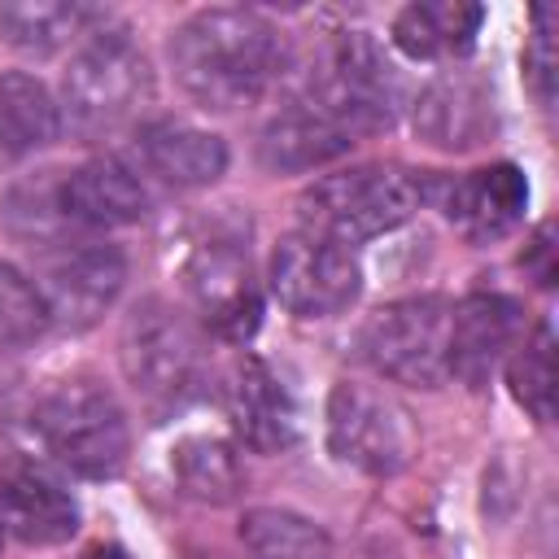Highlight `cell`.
Listing matches in <instances>:
<instances>
[{
    "mask_svg": "<svg viewBox=\"0 0 559 559\" xmlns=\"http://www.w3.org/2000/svg\"><path fill=\"white\" fill-rule=\"evenodd\" d=\"M288 44L253 9H201L170 39V66L183 92L214 114L245 109L284 74Z\"/></svg>",
    "mask_w": 559,
    "mask_h": 559,
    "instance_id": "6da1fadb",
    "label": "cell"
},
{
    "mask_svg": "<svg viewBox=\"0 0 559 559\" xmlns=\"http://www.w3.org/2000/svg\"><path fill=\"white\" fill-rule=\"evenodd\" d=\"M419 205V183L402 166H354L319 179L301 192V231L328 236L336 245H362L393 231Z\"/></svg>",
    "mask_w": 559,
    "mask_h": 559,
    "instance_id": "7a4b0ae2",
    "label": "cell"
},
{
    "mask_svg": "<svg viewBox=\"0 0 559 559\" xmlns=\"http://www.w3.org/2000/svg\"><path fill=\"white\" fill-rule=\"evenodd\" d=\"M35 432L44 450L70 467L74 476L100 480L127 463L131 428L118 397L96 380H66L57 384L35 415Z\"/></svg>",
    "mask_w": 559,
    "mask_h": 559,
    "instance_id": "3957f363",
    "label": "cell"
},
{
    "mask_svg": "<svg viewBox=\"0 0 559 559\" xmlns=\"http://www.w3.org/2000/svg\"><path fill=\"white\" fill-rule=\"evenodd\" d=\"M148 87L153 70L140 44L127 31H96L61 79V118L83 135L114 131L148 100Z\"/></svg>",
    "mask_w": 559,
    "mask_h": 559,
    "instance_id": "277c9868",
    "label": "cell"
},
{
    "mask_svg": "<svg viewBox=\"0 0 559 559\" xmlns=\"http://www.w3.org/2000/svg\"><path fill=\"white\" fill-rule=\"evenodd\" d=\"M328 445L354 472L397 476L415 459L419 432L411 411L393 393L341 380L328 397Z\"/></svg>",
    "mask_w": 559,
    "mask_h": 559,
    "instance_id": "5b68a950",
    "label": "cell"
},
{
    "mask_svg": "<svg viewBox=\"0 0 559 559\" xmlns=\"http://www.w3.org/2000/svg\"><path fill=\"white\" fill-rule=\"evenodd\" d=\"M450 310L432 293L376 310L362 328V358L397 384L437 389L450 376Z\"/></svg>",
    "mask_w": 559,
    "mask_h": 559,
    "instance_id": "8992f818",
    "label": "cell"
},
{
    "mask_svg": "<svg viewBox=\"0 0 559 559\" xmlns=\"http://www.w3.org/2000/svg\"><path fill=\"white\" fill-rule=\"evenodd\" d=\"M362 288L358 258L314 231H293L271 253V293L297 319L341 314Z\"/></svg>",
    "mask_w": 559,
    "mask_h": 559,
    "instance_id": "52a82bcc",
    "label": "cell"
},
{
    "mask_svg": "<svg viewBox=\"0 0 559 559\" xmlns=\"http://www.w3.org/2000/svg\"><path fill=\"white\" fill-rule=\"evenodd\" d=\"M122 367L153 402H179L201 380V349L192 328L166 301H144L122 328Z\"/></svg>",
    "mask_w": 559,
    "mask_h": 559,
    "instance_id": "ba28073f",
    "label": "cell"
},
{
    "mask_svg": "<svg viewBox=\"0 0 559 559\" xmlns=\"http://www.w3.org/2000/svg\"><path fill=\"white\" fill-rule=\"evenodd\" d=\"M188 293L210 332L223 341H245L258 332L262 297L249 266V253L236 240H205L188 262Z\"/></svg>",
    "mask_w": 559,
    "mask_h": 559,
    "instance_id": "9c48e42d",
    "label": "cell"
},
{
    "mask_svg": "<svg viewBox=\"0 0 559 559\" xmlns=\"http://www.w3.org/2000/svg\"><path fill=\"white\" fill-rule=\"evenodd\" d=\"M44 297L52 310V323L66 328H92L127 280V258L114 245H79L48 262Z\"/></svg>",
    "mask_w": 559,
    "mask_h": 559,
    "instance_id": "30bf717a",
    "label": "cell"
},
{
    "mask_svg": "<svg viewBox=\"0 0 559 559\" xmlns=\"http://www.w3.org/2000/svg\"><path fill=\"white\" fill-rule=\"evenodd\" d=\"M57 214L79 227H122L148 214V192L127 162L92 157L57 183Z\"/></svg>",
    "mask_w": 559,
    "mask_h": 559,
    "instance_id": "8fae6325",
    "label": "cell"
},
{
    "mask_svg": "<svg viewBox=\"0 0 559 559\" xmlns=\"http://www.w3.org/2000/svg\"><path fill=\"white\" fill-rule=\"evenodd\" d=\"M445 218L467 236V240H502L507 231L520 227L528 210V179L520 166L498 162L480 166L472 175H459L445 188Z\"/></svg>",
    "mask_w": 559,
    "mask_h": 559,
    "instance_id": "7c38bea8",
    "label": "cell"
},
{
    "mask_svg": "<svg viewBox=\"0 0 559 559\" xmlns=\"http://www.w3.org/2000/svg\"><path fill=\"white\" fill-rule=\"evenodd\" d=\"M0 524L31 546H57L74 537L79 507L70 489L35 463H9L0 472Z\"/></svg>",
    "mask_w": 559,
    "mask_h": 559,
    "instance_id": "4fadbf2b",
    "label": "cell"
},
{
    "mask_svg": "<svg viewBox=\"0 0 559 559\" xmlns=\"http://www.w3.org/2000/svg\"><path fill=\"white\" fill-rule=\"evenodd\" d=\"M520 332V306L498 293H472L450 310V376L480 389Z\"/></svg>",
    "mask_w": 559,
    "mask_h": 559,
    "instance_id": "5bb4252c",
    "label": "cell"
},
{
    "mask_svg": "<svg viewBox=\"0 0 559 559\" xmlns=\"http://www.w3.org/2000/svg\"><path fill=\"white\" fill-rule=\"evenodd\" d=\"M227 415L245 445L275 454L297 437V411L288 389L262 358H240L227 380Z\"/></svg>",
    "mask_w": 559,
    "mask_h": 559,
    "instance_id": "9a60e30c",
    "label": "cell"
},
{
    "mask_svg": "<svg viewBox=\"0 0 559 559\" xmlns=\"http://www.w3.org/2000/svg\"><path fill=\"white\" fill-rule=\"evenodd\" d=\"M354 144V135L328 118L310 96L301 100H288L266 127H262V140H258V157L266 170H314L332 157H341L345 148Z\"/></svg>",
    "mask_w": 559,
    "mask_h": 559,
    "instance_id": "2e32d148",
    "label": "cell"
},
{
    "mask_svg": "<svg viewBox=\"0 0 559 559\" xmlns=\"http://www.w3.org/2000/svg\"><path fill=\"white\" fill-rule=\"evenodd\" d=\"M135 148H140L144 170L170 188H205L227 170V144L214 131H201L175 118L140 127Z\"/></svg>",
    "mask_w": 559,
    "mask_h": 559,
    "instance_id": "e0dca14e",
    "label": "cell"
},
{
    "mask_svg": "<svg viewBox=\"0 0 559 559\" xmlns=\"http://www.w3.org/2000/svg\"><path fill=\"white\" fill-rule=\"evenodd\" d=\"M480 17H485L480 4H459V0L406 4L393 17V48L411 61H437V57L467 52L480 31Z\"/></svg>",
    "mask_w": 559,
    "mask_h": 559,
    "instance_id": "ac0fdd59",
    "label": "cell"
},
{
    "mask_svg": "<svg viewBox=\"0 0 559 559\" xmlns=\"http://www.w3.org/2000/svg\"><path fill=\"white\" fill-rule=\"evenodd\" d=\"M61 131V105L35 74H0V162L31 157Z\"/></svg>",
    "mask_w": 559,
    "mask_h": 559,
    "instance_id": "d6986e66",
    "label": "cell"
},
{
    "mask_svg": "<svg viewBox=\"0 0 559 559\" xmlns=\"http://www.w3.org/2000/svg\"><path fill=\"white\" fill-rule=\"evenodd\" d=\"M100 13L87 4H66V0H13L0 4V39L17 52L48 57L74 35H83Z\"/></svg>",
    "mask_w": 559,
    "mask_h": 559,
    "instance_id": "ffe728a7",
    "label": "cell"
},
{
    "mask_svg": "<svg viewBox=\"0 0 559 559\" xmlns=\"http://www.w3.org/2000/svg\"><path fill=\"white\" fill-rule=\"evenodd\" d=\"M485 122H489V100L467 79H441L415 105V127L437 148H467V144H476Z\"/></svg>",
    "mask_w": 559,
    "mask_h": 559,
    "instance_id": "44dd1931",
    "label": "cell"
},
{
    "mask_svg": "<svg viewBox=\"0 0 559 559\" xmlns=\"http://www.w3.org/2000/svg\"><path fill=\"white\" fill-rule=\"evenodd\" d=\"M170 472L179 480V489L197 502H231L245 489V467L236 459V450L218 437H188L175 445L170 454Z\"/></svg>",
    "mask_w": 559,
    "mask_h": 559,
    "instance_id": "7402d4cb",
    "label": "cell"
},
{
    "mask_svg": "<svg viewBox=\"0 0 559 559\" xmlns=\"http://www.w3.org/2000/svg\"><path fill=\"white\" fill-rule=\"evenodd\" d=\"M240 542L249 559H332L328 533L314 520L280 507L249 511L240 524Z\"/></svg>",
    "mask_w": 559,
    "mask_h": 559,
    "instance_id": "603a6c76",
    "label": "cell"
},
{
    "mask_svg": "<svg viewBox=\"0 0 559 559\" xmlns=\"http://www.w3.org/2000/svg\"><path fill=\"white\" fill-rule=\"evenodd\" d=\"M507 384H511V397L537 424H550L555 415V328L550 323H537V332L520 345V354L507 367Z\"/></svg>",
    "mask_w": 559,
    "mask_h": 559,
    "instance_id": "cb8c5ba5",
    "label": "cell"
},
{
    "mask_svg": "<svg viewBox=\"0 0 559 559\" xmlns=\"http://www.w3.org/2000/svg\"><path fill=\"white\" fill-rule=\"evenodd\" d=\"M52 328L48 297L17 266L0 262V349H26Z\"/></svg>",
    "mask_w": 559,
    "mask_h": 559,
    "instance_id": "d4e9b609",
    "label": "cell"
},
{
    "mask_svg": "<svg viewBox=\"0 0 559 559\" xmlns=\"http://www.w3.org/2000/svg\"><path fill=\"white\" fill-rule=\"evenodd\" d=\"M537 31L528 39V52H524V70L537 87L542 100H550V79H555V52H550V9H537Z\"/></svg>",
    "mask_w": 559,
    "mask_h": 559,
    "instance_id": "484cf974",
    "label": "cell"
},
{
    "mask_svg": "<svg viewBox=\"0 0 559 559\" xmlns=\"http://www.w3.org/2000/svg\"><path fill=\"white\" fill-rule=\"evenodd\" d=\"M550 231H555V227H550V223H542V227H537V236H533V245L524 249V266L533 271V280H537L542 288H550V284H555V262H550V258H555V245H550Z\"/></svg>",
    "mask_w": 559,
    "mask_h": 559,
    "instance_id": "4316f807",
    "label": "cell"
},
{
    "mask_svg": "<svg viewBox=\"0 0 559 559\" xmlns=\"http://www.w3.org/2000/svg\"><path fill=\"white\" fill-rule=\"evenodd\" d=\"M83 559H131V555H127L122 546H105V542H100V546H92Z\"/></svg>",
    "mask_w": 559,
    "mask_h": 559,
    "instance_id": "83f0119b",
    "label": "cell"
},
{
    "mask_svg": "<svg viewBox=\"0 0 559 559\" xmlns=\"http://www.w3.org/2000/svg\"><path fill=\"white\" fill-rule=\"evenodd\" d=\"M0 546H4V524H0Z\"/></svg>",
    "mask_w": 559,
    "mask_h": 559,
    "instance_id": "f1b7e54d",
    "label": "cell"
}]
</instances>
